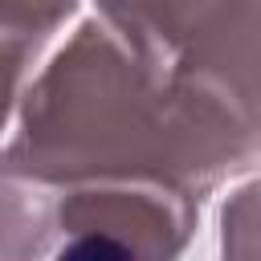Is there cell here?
I'll return each mask as SVG.
<instances>
[{
  "label": "cell",
  "instance_id": "6da1fadb",
  "mask_svg": "<svg viewBox=\"0 0 261 261\" xmlns=\"http://www.w3.org/2000/svg\"><path fill=\"white\" fill-rule=\"evenodd\" d=\"M69 8H73V0H0V24L24 33L33 41H45Z\"/></svg>",
  "mask_w": 261,
  "mask_h": 261
},
{
  "label": "cell",
  "instance_id": "7a4b0ae2",
  "mask_svg": "<svg viewBox=\"0 0 261 261\" xmlns=\"http://www.w3.org/2000/svg\"><path fill=\"white\" fill-rule=\"evenodd\" d=\"M37 45H41V41H33V37L0 24V126H4V118H8V106H12V94H16L20 69H24V61L37 53Z\"/></svg>",
  "mask_w": 261,
  "mask_h": 261
}]
</instances>
